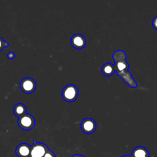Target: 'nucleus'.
<instances>
[{
	"mask_svg": "<svg viewBox=\"0 0 157 157\" xmlns=\"http://www.w3.org/2000/svg\"><path fill=\"white\" fill-rule=\"evenodd\" d=\"M112 57L115 61L114 66L117 75L131 88L137 87V83L128 71L129 64L126 60V55L125 52L121 50H116L113 53Z\"/></svg>",
	"mask_w": 157,
	"mask_h": 157,
	"instance_id": "obj_1",
	"label": "nucleus"
},
{
	"mask_svg": "<svg viewBox=\"0 0 157 157\" xmlns=\"http://www.w3.org/2000/svg\"><path fill=\"white\" fill-rule=\"evenodd\" d=\"M78 95V88L73 84L67 85L63 89L62 97L63 99L67 102H71L74 101L77 98Z\"/></svg>",
	"mask_w": 157,
	"mask_h": 157,
	"instance_id": "obj_2",
	"label": "nucleus"
},
{
	"mask_svg": "<svg viewBox=\"0 0 157 157\" xmlns=\"http://www.w3.org/2000/svg\"><path fill=\"white\" fill-rule=\"evenodd\" d=\"M36 124L34 117L29 113L20 117L18 119V124L19 127L25 131H29L33 129Z\"/></svg>",
	"mask_w": 157,
	"mask_h": 157,
	"instance_id": "obj_3",
	"label": "nucleus"
},
{
	"mask_svg": "<svg viewBox=\"0 0 157 157\" xmlns=\"http://www.w3.org/2000/svg\"><path fill=\"white\" fill-rule=\"evenodd\" d=\"M48 150V147L45 144L34 140L31 145L29 157H44Z\"/></svg>",
	"mask_w": 157,
	"mask_h": 157,
	"instance_id": "obj_4",
	"label": "nucleus"
},
{
	"mask_svg": "<svg viewBox=\"0 0 157 157\" xmlns=\"http://www.w3.org/2000/svg\"><path fill=\"white\" fill-rule=\"evenodd\" d=\"M20 88L23 93L26 94H31L35 91L36 83L33 78L25 77L20 82Z\"/></svg>",
	"mask_w": 157,
	"mask_h": 157,
	"instance_id": "obj_5",
	"label": "nucleus"
},
{
	"mask_svg": "<svg viewBox=\"0 0 157 157\" xmlns=\"http://www.w3.org/2000/svg\"><path fill=\"white\" fill-rule=\"evenodd\" d=\"M80 128L84 133L90 134L95 131L96 129V123L93 119L86 118L81 122Z\"/></svg>",
	"mask_w": 157,
	"mask_h": 157,
	"instance_id": "obj_6",
	"label": "nucleus"
},
{
	"mask_svg": "<svg viewBox=\"0 0 157 157\" xmlns=\"http://www.w3.org/2000/svg\"><path fill=\"white\" fill-rule=\"evenodd\" d=\"M71 44L72 46L76 49H82L86 45V40L83 35L80 34H75L72 36L71 39Z\"/></svg>",
	"mask_w": 157,
	"mask_h": 157,
	"instance_id": "obj_7",
	"label": "nucleus"
},
{
	"mask_svg": "<svg viewBox=\"0 0 157 157\" xmlns=\"http://www.w3.org/2000/svg\"><path fill=\"white\" fill-rule=\"evenodd\" d=\"M31 145L26 143L20 144L15 149V153L18 157H29Z\"/></svg>",
	"mask_w": 157,
	"mask_h": 157,
	"instance_id": "obj_8",
	"label": "nucleus"
},
{
	"mask_svg": "<svg viewBox=\"0 0 157 157\" xmlns=\"http://www.w3.org/2000/svg\"><path fill=\"white\" fill-rule=\"evenodd\" d=\"M131 155L132 157H150L148 150L142 146L135 147L131 151Z\"/></svg>",
	"mask_w": 157,
	"mask_h": 157,
	"instance_id": "obj_9",
	"label": "nucleus"
},
{
	"mask_svg": "<svg viewBox=\"0 0 157 157\" xmlns=\"http://www.w3.org/2000/svg\"><path fill=\"white\" fill-rule=\"evenodd\" d=\"M115 71V66L112 64L110 63H105L101 67V72L102 73L107 77L111 76L113 74Z\"/></svg>",
	"mask_w": 157,
	"mask_h": 157,
	"instance_id": "obj_10",
	"label": "nucleus"
},
{
	"mask_svg": "<svg viewBox=\"0 0 157 157\" xmlns=\"http://www.w3.org/2000/svg\"><path fill=\"white\" fill-rule=\"evenodd\" d=\"M13 112L15 115L19 118L26 113V107L25 104L18 103L13 107Z\"/></svg>",
	"mask_w": 157,
	"mask_h": 157,
	"instance_id": "obj_11",
	"label": "nucleus"
},
{
	"mask_svg": "<svg viewBox=\"0 0 157 157\" xmlns=\"http://www.w3.org/2000/svg\"><path fill=\"white\" fill-rule=\"evenodd\" d=\"M9 43L7 42L4 41L2 38L0 37V51H1L4 48L9 46Z\"/></svg>",
	"mask_w": 157,
	"mask_h": 157,
	"instance_id": "obj_12",
	"label": "nucleus"
},
{
	"mask_svg": "<svg viewBox=\"0 0 157 157\" xmlns=\"http://www.w3.org/2000/svg\"><path fill=\"white\" fill-rule=\"evenodd\" d=\"M44 157H56L55 154L51 150H48L46 153L45 154V155L44 156Z\"/></svg>",
	"mask_w": 157,
	"mask_h": 157,
	"instance_id": "obj_13",
	"label": "nucleus"
},
{
	"mask_svg": "<svg viewBox=\"0 0 157 157\" xmlns=\"http://www.w3.org/2000/svg\"><path fill=\"white\" fill-rule=\"evenodd\" d=\"M152 25H153V28L157 30V15L156 17H155V18H153V20L152 21Z\"/></svg>",
	"mask_w": 157,
	"mask_h": 157,
	"instance_id": "obj_14",
	"label": "nucleus"
},
{
	"mask_svg": "<svg viewBox=\"0 0 157 157\" xmlns=\"http://www.w3.org/2000/svg\"><path fill=\"white\" fill-rule=\"evenodd\" d=\"M7 56L9 59H12L15 58V53L13 52H9L7 54Z\"/></svg>",
	"mask_w": 157,
	"mask_h": 157,
	"instance_id": "obj_15",
	"label": "nucleus"
},
{
	"mask_svg": "<svg viewBox=\"0 0 157 157\" xmlns=\"http://www.w3.org/2000/svg\"><path fill=\"white\" fill-rule=\"evenodd\" d=\"M72 157H85V156L83 155H79V154H74L72 156Z\"/></svg>",
	"mask_w": 157,
	"mask_h": 157,
	"instance_id": "obj_16",
	"label": "nucleus"
},
{
	"mask_svg": "<svg viewBox=\"0 0 157 157\" xmlns=\"http://www.w3.org/2000/svg\"><path fill=\"white\" fill-rule=\"evenodd\" d=\"M121 157H132L131 155H123Z\"/></svg>",
	"mask_w": 157,
	"mask_h": 157,
	"instance_id": "obj_17",
	"label": "nucleus"
}]
</instances>
